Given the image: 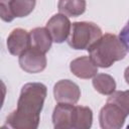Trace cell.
<instances>
[{"instance_id": "6da1fadb", "label": "cell", "mask_w": 129, "mask_h": 129, "mask_svg": "<svg viewBox=\"0 0 129 129\" xmlns=\"http://www.w3.org/2000/svg\"><path fill=\"white\" fill-rule=\"evenodd\" d=\"M46 94V86L41 83L25 84L21 89L17 108L8 115L6 125L15 129H36Z\"/></svg>"}, {"instance_id": "7a4b0ae2", "label": "cell", "mask_w": 129, "mask_h": 129, "mask_svg": "<svg viewBox=\"0 0 129 129\" xmlns=\"http://www.w3.org/2000/svg\"><path fill=\"white\" fill-rule=\"evenodd\" d=\"M89 56L97 67L106 69L114 62L123 59L127 54V48L119 36L105 33L89 48Z\"/></svg>"}, {"instance_id": "3957f363", "label": "cell", "mask_w": 129, "mask_h": 129, "mask_svg": "<svg viewBox=\"0 0 129 129\" xmlns=\"http://www.w3.org/2000/svg\"><path fill=\"white\" fill-rule=\"evenodd\" d=\"M101 36L102 30L97 24L87 21L74 22L68 43L74 49H88Z\"/></svg>"}, {"instance_id": "277c9868", "label": "cell", "mask_w": 129, "mask_h": 129, "mask_svg": "<svg viewBox=\"0 0 129 129\" xmlns=\"http://www.w3.org/2000/svg\"><path fill=\"white\" fill-rule=\"evenodd\" d=\"M127 116L121 107L107 101L99 114L100 126L103 129H119L124 125Z\"/></svg>"}, {"instance_id": "5b68a950", "label": "cell", "mask_w": 129, "mask_h": 129, "mask_svg": "<svg viewBox=\"0 0 129 129\" xmlns=\"http://www.w3.org/2000/svg\"><path fill=\"white\" fill-rule=\"evenodd\" d=\"M18 61L20 68L29 74L40 73L46 68L45 53L32 46L19 55Z\"/></svg>"}, {"instance_id": "8992f818", "label": "cell", "mask_w": 129, "mask_h": 129, "mask_svg": "<svg viewBox=\"0 0 129 129\" xmlns=\"http://www.w3.org/2000/svg\"><path fill=\"white\" fill-rule=\"evenodd\" d=\"M45 27L49 31L52 40L56 43H61L69 38L72 23L67 15L58 13L51 16V18L47 21Z\"/></svg>"}, {"instance_id": "52a82bcc", "label": "cell", "mask_w": 129, "mask_h": 129, "mask_svg": "<svg viewBox=\"0 0 129 129\" xmlns=\"http://www.w3.org/2000/svg\"><path fill=\"white\" fill-rule=\"evenodd\" d=\"M53 96L57 103L76 104L81 97V90L73 81L60 80L53 86Z\"/></svg>"}, {"instance_id": "ba28073f", "label": "cell", "mask_w": 129, "mask_h": 129, "mask_svg": "<svg viewBox=\"0 0 129 129\" xmlns=\"http://www.w3.org/2000/svg\"><path fill=\"white\" fill-rule=\"evenodd\" d=\"M75 104L58 103L53 109L52 123L55 129H74Z\"/></svg>"}, {"instance_id": "9c48e42d", "label": "cell", "mask_w": 129, "mask_h": 129, "mask_svg": "<svg viewBox=\"0 0 129 129\" xmlns=\"http://www.w3.org/2000/svg\"><path fill=\"white\" fill-rule=\"evenodd\" d=\"M6 44L12 55H20L31 46L30 34L22 28H15L8 35Z\"/></svg>"}, {"instance_id": "30bf717a", "label": "cell", "mask_w": 129, "mask_h": 129, "mask_svg": "<svg viewBox=\"0 0 129 129\" xmlns=\"http://www.w3.org/2000/svg\"><path fill=\"white\" fill-rule=\"evenodd\" d=\"M71 72L80 79H91L94 78L98 73V67L92 60L90 56L83 55L75 58L70 64Z\"/></svg>"}, {"instance_id": "8fae6325", "label": "cell", "mask_w": 129, "mask_h": 129, "mask_svg": "<svg viewBox=\"0 0 129 129\" xmlns=\"http://www.w3.org/2000/svg\"><path fill=\"white\" fill-rule=\"evenodd\" d=\"M31 46L39 49L42 52H47L51 47L52 37L46 27H36L29 31Z\"/></svg>"}, {"instance_id": "7c38bea8", "label": "cell", "mask_w": 129, "mask_h": 129, "mask_svg": "<svg viewBox=\"0 0 129 129\" xmlns=\"http://www.w3.org/2000/svg\"><path fill=\"white\" fill-rule=\"evenodd\" d=\"M86 0H59L57 8L59 13L70 17H78L86 11Z\"/></svg>"}, {"instance_id": "4fadbf2b", "label": "cell", "mask_w": 129, "mask_h": 129, "mask_svg": "<svg viewBox=\"0 0 129 129\" xmlns=\"http://www.w3.org/2000/svg\"><path fill=\"white\" fill-rule=\"evenodd\" d=\"M93 87L95 90L106 96H110L116 90V82L113 77L107 74H97L93 78Z\"/></svg>"}, {"instance_id": "5bb4252c", "label": "cell", "mask_w": 129, "mask_h": 129, "mask_svg": "<svg viewBox=\"0 0 129 129\" xmlns=\"http://www.w3.org/2000/svg\"><path fill=\"white\" fill-rule=\"evenodd\" d=\"M93 123V112L89 107L76 106L74 129H88Z\"/></svg>"}, {"instance_id": "9a60e30c", "label": "cell", "mask_w": 129, "mask_h": 129, "mask_svg": "<svg viewBox=\"0 0 129 129\" xmlns=\"http://www.w3.org/2000/svg\"><path fill=\"white\" fill-rule=\"evenodd\" d=\"M35 0H11L10 5L15 17H25L29 15L34 7H35Z\"/></svg>"}, {"instance_id": "2e32d148", "label": "cell", "mask_w": 129, "mask_h": 129, "mask_svg": "<svg viewBox=\"0 0 129 129\" xmlns=\"http://www.w3.org/2000/svg\"><path fill=\"white\" fill-rule=\"evenodd\" d=\"M108 102H112L121 107L124 112L129 115V90L128 91H118L114 92L110 95L107 100Z\"/></svg>"}, {"instance_id": "e0dca14e", "label": "cell", "mask_w": 129, "mask_h": 129, "mask_svg": "<svg viewBox=\"0 0 129 129\" xmlns=\"http://www.w3.org/2000/svg\"><path fill=\"white\" fill-rule=\"evenodd\" d=\"M10 1L11 0H1L0 2V17L6 22H10L15 18L11 9Z\"/></svg>"}, {"instance_id": "ac0fdd59", "label": "cell", "mask_w": 129, "mask_h": 129, "mask_svg": "<svg viewBox=\"0 0 129 129\" xmlns=\"http://www.w3.org/2000/svg\"><path fill=\"white\" fill-rule=\"evenodd\" d=\"M119 37H120V39L123 41V43L125 44L127 50L129 51V21H128L127 24L123 27V29L120 31Z\"/></svg>"}, {"instance_id": "d6986e66", "label": "cell", "mask_w": 129, "mask_h": 129, "mask_svg": "<svg viewBox=\"0 0 129 129\" xmlns=\"http://www.w3.org/2000/svg\"><path fill=\"white\" fill-rule=\"evenodd\" d=\"M124 79H125L126 83L129 85V67H127L125 72H124Z\"/></svg>"}]
</instances>
